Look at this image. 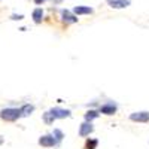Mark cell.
Here are the masks:
<instances>
[{"label": "cell", "mask_w": 149, "mask_h": 149, "mask_svg": "<svg viewBox=\"0 0 149 149\" xmlns=\"http://www.w3.org/2000/svg\"><path fill=\"white\" fill-rule=\"evenodd\" d=\"M0 118L6 122H14L18 118H21V110L15 109V107H6L0 110Z\"/></svg>", "instance_id": "1"}, {"label": "cell", "mask_w": 149, "mask_h": 149, "mask_svg": "<svg viewBox=\"0 0 149 149\" xmlns=\"http://www.w3.org/2000/svg\"><path fill=\"white\" fill-rule=\"evenodd\" d=\"M49 112L54 115L55 119H64V118H70L72 116V112L69 109H63V107H52Z\"/></svg>", "instance_id": "2"}, {"label": "cell", "mask_w": 149, "mask_h": 149, "mask_svg": "<svg viewBox=\"0 0 149 149\" xmlns=\"http://www.w3.org/2000/svg\"><path fill=\"white\" fill-rule=\"evenodd\" d=\"M39 145L43 146V148H52V146L57 145V140L54 139L52 134H45L39 139Z\"/></svg>", "instance_id": "3"}, {"label": "cell", "mask_w": 149, "mask_h": 149, "mask_svg": "<svg viewBox=\"0 0 149 149\" xmlns=\"http://www.w3.org/2000/svg\"><path fill=\"white\" fill-rule=\"evenodd\" d=\"M116 104L115 103H112V102H109V103H104V104H102L100 106V109H98V112L100 113H103V115H113L115 112H116Z\"/></svg>", "instance_id": "4"}, {"label": "cell", "mask_w": 149, "mask_h": 149, "mask_svg": "<svg viewBox=\"0 0 149 149\" xmlns=\"http://www.w3.org/2000/svg\"><path fill=\"white\" fill-rule=\"evenodd\" d=\"M130 119L134 122H148L149 121V112H134L130 115Z\"/></svg>", "instance_id": "5"}, {"label": "cell", "mask_w": 149, "mask_h": 149, "mask_svg": "<svg viewBox=\"0 0 149 149\" xmlns=\"http://www.w3.org/2000/svg\"><path fill=\"white\" fill-rule=\"evenodd\" d=\"M130 0H107V5L112 8V9H124L130 6Z\"/></svg>", "instance_id": "6"}, {"label": "cell", "mask_w": 149, "mask_h": 149, "mask_svg": "<svg viewBox=\"0 0 149 149\" xmlns=\"http://www.w3.org/2000/svg\"><path fill=\"white\" fill-rule=\"evenodd\" d=\"M61 19H63L66 24H73V22H78V18L74 14H72L70 10L67 9H63L61 10Z\"/></svg>", "instance_id": "7"}, {"label": "cell", "mask_w": 149, "mask_h": 149, "mask_svg": "<svg viewBox=\"0 0 149 149\" xmlns=\"http://www.w3.org/2000/svg\"><path fill=\"white\" fill-rule=\"evenodd\" d=\"M93 131H94L93 124L85 121V122L82 124V125H81V128H79V136H81V137H86V136H90Z\"/></svg>", "instance_id": "8"}, {"label": "cell", "mask_w": 149, "mask_h": 149, "mask_svg": "<svg viewBox=\"0 0 149 149\" xmlns=\"http://www.w3.org/2000/svg\"><path fill=\"white\" fill-rule=\"evenodd\" d=\"M73 14L74 15H90V14H93V8H90V6H74Z\"/></svg>", "instance_id": "9"}, {"label": "cell", "mask_w": 149, "mask_h": 149, "mask_svg": "<svg viewBox=\"0 0 149 149\" xmlns=\"http://www.w3.org/2000/svg\"><path fill=\"white\" fill-rule=\"evenodd\" d=\"M31 17H33V21H34L36 24H40L42 19H43V9H42V8H36V9L33 10Z\"/></svg>", "instance_id": "10"}, {"label": "cell", "mask_w": 149, "mask_h": 149, "mask_svg": "<svg viewBox=\"0 0 149 149\" xmlns=\"http://www.w3.org/2000/svg\"><path fill=\"white\" fill-rule=\"evenodd\" d=\"M19 110H21V116H30L34 110V106L33 104H24Z\"/></svg>", "instance_id": "11"}, {"label": "cell", "mask_w": 149, "mask_h": 149, "mask_svg": "<svg viewBox=\"0 0 149 149\" xmlns=\"http://www.w3.org/2000/svg\"><path fill=\"white\" fill-rule=\"evenodd\" d=\"M54 121H55V118H54V115L51 113V112H45L43 113V122L46 124V125H51V124H54Z\"/></svg>", "instance_id": "12"}, {"label": "cell", "mask_w": 149, "mask_h": 149, "mask_svg": "<svg viewBox=\"0 0 149 149\" xmlns=\"http://www.w3.org/2000/svg\"><path fill=\"white\" fill-rule=\"evenodd\" d=\"M98 115H100V113H98L97 110H88V112L85 113V121H86V122H91L93 119L98 118Z\"/></svg>", "instance_id": "13"}, {"label": "cell", "mask_w": 149, "mask_h": 149, "mask_svg": "<svg viewBox=\"0 0 149 149\" xmlns=\"http://www.w3.org/2000/svg\"><path fill=\"white\" fill-rule=\"evenodd\" d=\"M52 136H54V139L57 140V143H60L61 140H63V137H64L63 131H61V130H58V128H55V130L52 131Z\"/></svg>", "instance_id": "14"}, {"label": "cell", "mask_w": 149, "mask_h": 149, "mask_svg": "<svg viewBox=\"0 0 149 149\" xmlns=\"http://www.w3.org/2000/svg\"><path fill=\"white\" fill-rule=\"evenodd\" d=\"M97 145H98L97 139H90V140H86V143H85V149H95Z\"/></svg>", "instance_id": "15"}, {"label": "cell", "mask_w": 149, "mask_h": 149, "mask_svg": "<svg viewBox=\"0 0 149 149\" xmlns=\"http://www.w3.org/2000/svg\"><path fill=\"white\" fill-rule=\"evenodd\" d=\"M10 18H12V19H15V21H19V19H22V18H24V15H21V14H19V15L14 14V15H12Z\"/></svg>", "instance_id": "16"}, {"label": "cell", "mask_w": 149, "mask_h": 149, "mask_svg": "<svg viewBox=\"0 0 149 149\" xmlns=\"http://www.w3.org/2000/svg\"><path fill=\"white\" fill-rule=\"evenodd\" d=\"M45 2H46V0H34V3H36V5H43Z\"/></svg>", "instance_id": "17"}]
</instances>
